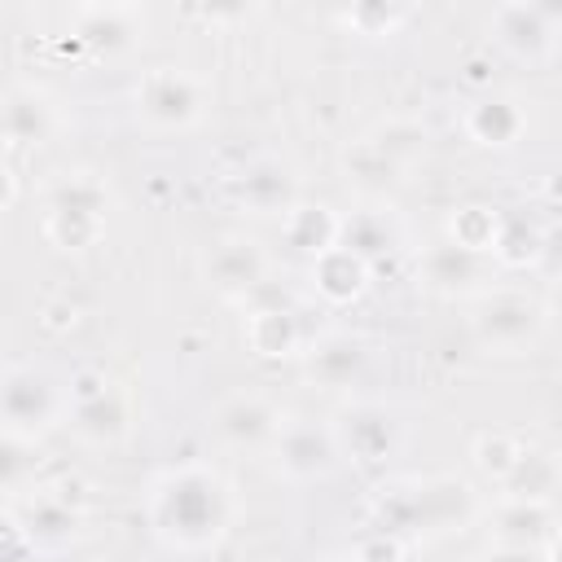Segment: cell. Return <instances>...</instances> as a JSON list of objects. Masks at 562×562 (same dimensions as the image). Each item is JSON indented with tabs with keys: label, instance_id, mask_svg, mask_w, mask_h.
Wrapping results in <instances>:
<instances>
[{
	"label": "cell",
	"instance_id": "obj_1",
	"mask_svg": "<svg viewBox=\"0 0 562 562\" xmlns=\"http://www.w3.org/2000/svg\"><path fill=\"white\" fill-rule=\"evenodd\" d=\"M154 527L180 549H206L228 527V487L206 465L167 470L154 483Z\"/></svg>",
	"mask_w": 562,
	"mask_h": 562
},
{
	"label": "cell",
	"instance_id": "obj_2",
	"mask_svg": "<svg viewBox=\"0 0 562 562\" xmlns=\"http://www.w3.org/2000/svg\"><path fill=\"white\" fill-rule=\"evenodd\" d=\"M101 220H105V184L97 176H66L53 189L48 202V237L61 250H83L101 237Z\"/></svg>",
	"mask_w": 562,
	"mask_h": 562
},
{
	"label": "cell",
	"instance_id": "obj_3",
	"mask_svg": "<svg viewBox=\"0 0 562 562\" xmlns=\"http://www.w3.org/2000/svg\"><path fill=\"white\" fill-rule=\"evenodd\" d=\"M0 408H4L9 435L35 439L44 426H53V417L61 413V400L48 373H40L35 364H9L4 386H0Z\"/></svg>",
	"mask_w": 562,
	"mask_h": 562
},
{
	"label": "cell",
	"instance_id": "obj_4",
	"mask_svg": "<svg viewBox=\"0 0 562 562\" xmlns=\"http://www.w3.org/2000/svg\"><path fill=\"white\" fill-rule=\"evenodd\" d=\"M544 325V307L527 294H492L474 312V334L492 351H518L527 347Z\"/></svg>",
	"mask_w": 562,
	"mask_h": 562
},
{
	"label": "cell",
	"instance_id": "obj_5",
	"mask_svg": "<svg viewBox=\"0 0 562 562\" xmlns=\"http://www.w3.org/2000/svg\"><path fill=\"white\" fill-rule=\"evenodd\" d=\"M136 105H140V119L154 127H184L202 114V83L176 66H158L145 75Z\"/></svg>",
	"mask_w": 562,
	"mask_h": 562
},
{
	"label": "cell",
	"instance_id": "obj_6",
	"mask_svg": "<svg viewBox=\"0 0 562 562\" xmlns=\"http://www.w3.org/2000/svg\"><path fill=\"white\" fill-rule=\"evenodd\" d=\"M334 461H338L334 430L312 426V422L281 426V435H277V465H281V474H290V479H321V474L334 470Z\"/></svg>",
	"mask_w": 562,
	"mask_h": 562
},
{
	"label": "cell",
	"instance_id": "obj_7",
	"mask_svg": "<svg viewBox=\"0 0 562 562\" xmlns=\"http://www.w3.org/2000/svg\"><path fill=\"white\" fill-rule=\"evenodd\" d=\"M338 448H347L356 461L373 465V461H386V452L395 448L400 430H395V417L382 408V404H356L342 413L338 422Z\"/></svg>",
	"mask_w": 562,
	"mask_h": 562
},
{
	"label": "cell",
	"instance_id": "obj_8",
	"mask_svg": "<svg viewBox=\"0 0 562 562\" xmlns=\"http://www.w3.org/2000/svg\"><path fill=\"white\" fill-rule=\"evenodd\" d=\"M268 259L250 237H228L206 255V277L224 294H255L263 285Z\"/></svg>",
	"mask_w": 562,
	"mask_h": 562
},
{
	"label": "cell",
	"instance_id": "obj_9",
	"mask_svg": "<svg viewBox=\"0 0 562 562\" xmlns=\"http://www.w3.org/2000/svg\"><path fill=\"white\" fill-rule=\"evenodd\" d=\"M483 272H487V255L470 250V246H461L452 237L422 255V277L439 294H465V290H474L483 281Z\"/></svg>",
	"mask_w": 562,
	"mask_h": 562
},
{
	"label": "cell",
	"instance_id": "obj_10",
	"mask_svg": "<svg viewBox=\"0 0 562 562\" xmlns=\"http://www.w3.org/2000/svg\"><path fill=\"white\" fill-rule=\"evenodd\" d=\"M215 435L233 448H255V443L281 435V417L259 395H233L215 408Z\"/></svg>",
	"mask_w": 562,
	"mask_h": 562
},
{
	"label": "cell",
	"instance_id": "obj_11",
	"mask_svg": "<svg viewBox=\"0 0 562 562\" xmlns=\"http://www.w3.org/2000/svg\"><path fill=\"white\" fill-rule=\"evenodd\" d=\"M18 531L31 544H66L79 536V509H70V501L53 496V492H35L13 509Z\"/></svg>",
	"mask_w": 562,
	"mask_h": 562
},
{
	"label": "cell",
	"instance_id": "obj_12",
	"mask_svg": "<svg viewBox=\"0 0 562 562\" xmlns=\"http://www.w3.org/2000/svg\"><path fill=\"white\" fill-rule=\"evenodd\" d=\"M496 40L518 57H544L553 48V18L544 4H501L492 13Z\"/></svg>",
	"mask_w": 562,
	"mask_h": 562
},
{
	"label": "cell",
	"instance_id": "obj_13",
	"mask_svg": "<svg viewBox=\"0 0 562 562\" xmlns=\"http://www.w3.org/2000/svg\"><path fill=\"white\" fill-rule=\"evenodd\" d=\"M474 509V492L461 479H426L417 483V531L461 527Z\"/></svg>",
	"mask_w": 562,
	"mask_h": 562
},
{
	"label": "cell",
	"instance_id": "obj_14",
	"mask_svg": "<svg viewBox=\"0 0 562 562\" xmlns=\"http://www.w3.org/2000/svg\"><path fill=\"white\" fill-rule=\"evenodd\" d=\"M75 35L92 53H123L140 31H136V9L127 4H83L75 13Z\"/></svg>",
	"mask_w": 562,
	"mask_h": 562
},
{
	"label": "cell",
	"instance_id": "obj_15",
	"mask_svg": "<svg viewBox=\"0 0 562 562\" xmlns=\"http://www.w3.org/2000/svg\"><path fill=\"white\" fill-rule=\"evenodd\" d=\"M492 531L496 544H522V549H544L553 540V514L544 501H514L505 496V505L492 514Z\"/></svg>",
	"mask_w": 562,
	"mask_h": 562
},
{
	"label": "cell",
	"instance_id": "obj_16",
	"mask_svg": "<svg viewBox=\"0 0 562 562\" xmlns=\"http://www.w3.org/2000/svg\"><path fill=\"white\" fill-rule=\"evenodd\" d=\"M237 198L255 215H290L294 211V180L281 162H255L237 180Z\"/></svg>",
	"mask_w": 562,
	"mask_h": 562
},
{
	"label": "cell",
	"instance_id": "obj_17",
	"mask_svg": "<svg viewBox=\"0 0 562 562\" xmlns=\"http://www.w3.org/2000/svg\"><path fill=\"white\" fill-rule=\"evenodd\" d=\"M360 369H364V342L351 334H329L307 351V373L321 386H351Z\"/></svg>",
	"mask_w": 562,
	"mask_h": 562
},
{
	"label": "cell",
	"instance_id": "obj_18",
	"mask_svg": "<svg viewBox=\"0 0 562 562\" xmlns=\"http://www.w3.org/2000/svg\"><path fill=\"white\" fill-rule=\"evenodd\" d=\"M70 422L88 443H110L127 430V404L114 386H101L97 395L70 400Z\"/></svg>",
	"mask_w": 562,
	"mask_h": 562
},
{
	"label": "cell",
	"instance_id": "obj_19",
	"mask_svg": "<svg viewBox=\"0 0 562 562\" xmlns=\"http://www.w3.org/2000/svg\"><path fill=\"white\" fill-rule=\"evenodd\" d=\"M53 105L31 92V88H13L4 97V140L9 145H44L53 136Z\"/></svg>",
	"mask_w": 562,
	"mask_h": 562
},
{
	"label": "cell",
	"instance_id": "obj_20",
	"mask_svg": "<svg viewBox=\"0 0 562 562\" xmlns=\"http://www.w3.org/2000/svg\"><path fill=\"white\" fill-rule=\"evenodd\" d=\"M364 277H369V263L360 255H351L347 246H334L325 250L321 259H312V285L329 299V303H347L364 290Z\"/></svg>",
	"mask_w": 562,
	"mask_h": 562
},
{
	"label": "cell",
	"instance_id": "obj_21",
	"mask_svg": "<svg viewBox=\"0 0 562 562\" xmlns=\"http://www.w3.org/2000/svg\"><path fill=\"white\" fill-rule=\"evenodd\" d=\"M338 233H342V220H334L329 206H294V211L285 215V241H290V250H299V255L321 259L325 250L338 246Z\"/></svg>",
	"mask_w": 562,
	"mask_h": 562
},
{
	"label": "cell",
	"instance_id": "obj_22",
	"mask_svg": "<svg viewBox=\"0 0 562 562\" xmlns=\"http://www.w3.org/2000/svg\"><path fill=\"white\" fill-rule=\"evenodd\" d=\"M400 241L395 224L382 215V211H356L351 220H342V233H338V246H347L351 255H360L364 263L391 255Z\"/></svg>",
	"mask_w": 562,
	"mask_h": 562
},
{
	"label": "cell",
	"instance_id": "obj_23",
	"mask_svg": "<svg viewBox=\"0 0 562 562\" xmlns=\"http://www.w3.org/2000/svg\"><path fill=\"white\" fill-rule=\"evenodd\" d=\"M558 479H562V465L549 452H527L522 448L518 465L505 474V492L514 501H549L553 487H558Z\"/></svg>",
	"mask_w": 562,
	"mask_h": 562
},
{
	"label": "cell",
	"instance_id": "obj_24",
	"mask_svg": "<svg viewBox=\"0 0 562 562\" xmlns=\"http://www.w3.org/2000/svg\"><path fill=\"white\" fill-rule=\"evenodd\" d=\"M465 127H470V136L483 140V145H514L518 132H522V114H518L514 101L487 97V101H479V105L470 110Z\"/></svg>",
	"mask_w": 562,
	"mask_h": 562
},
{
	"label": "cell",
	"instance_id": "obj_25",
	"mask_svg": "<svg viewBox=\"0 0 562 562\" xmlns=\"http://www.w3.org/2000/svg\"><path fill=\"white\" fill-rule=\"evenodd\" d=\"M250 347L259 356H290L294 342H299V325H294V312L290 307H259L250 316V329H246Z\"/></svg>",
	"mask_w": 562,
	"mask_h": 562
},
{
	"label": "cell",
	"instance_id": "obj_26",
	"mask_svg": "<svg viewBox=\"0 0 562 562\" xmlns=\"http://www.w3.org/2000/svg\"><path fill=\"white\" fill-rule=\"evenodd\" d=\"M540 250H544V237H540V228H536V224H527L522 215H509V220H501V224H496L492 255H496L501 263L522 268V263L540 259Z\"/></svg>",
	"mask_w": 562,
	"mask_h": 562
},
{
	"label": "cell",
	"instance_id": "obj_27",
	"mask_svg": "<svg viewBox=\"0 0 562 562\" xmlns=\"http://www.w3.org/2000/svg\"><path fill=\"white\" fill-rule=\"evenodd\" d=\"M347 167L364 189H386L395 180V171H400V158L382 140H364L356 154H347Z\"/></svg>",
	"mask_w": 562,
	"mask_h": 562
},
{
	"label": "cell",
	"instance_id": "obj_28",
	"mask_svg": "<svg viewBox=\"0 0 562 562\" xmlns=\"http://www.w3.org/2000/svg\"><path fill=\"white\" fill-rule=\"evenodd\" d=\"M496 224H501V220H496L492 211H483V206H465V211H457V220H452L448 237H452V241H461V246H470V250L492 255Z\"/></svg>",
	"mask_w": 562,
	"mask_h": 562
},
{
	"label": "cell",
	"instance_id": "obj_29",
	"mask_svg": "<svg viewBox=\"0 0 562 562\" xmlns=\"http://www.w3.org/2000/svg\"><path fill=\"white\" fill-rule=\"evenodd\" d=\"M35 461H40V457H35V439L4 430V443H0V474H4V487H9V492L22 487V474L35 470Z\"/></svg>",
	"mask_w": 562,
	"mask_h": 562
},
{
	"label": "cell",
	"instance_id": "obj_30",
	"mask_svg": "<svg viewBox=\"0 0 562 562\" xmlns=\"http://www.w3.org/2000/svg\"><path fill=\"white\" fill-rule=\"evenodd\" d=\"M474 457H479V465H483L492 479H501V483H505V474L518 465L522 448H518L509 435H483V439L474 443Z\"/></svg>",
	"mask_w": 562,
	"mask_h": 562
},
{
	"label": "cell",
	"instance_id": "obj_31",
	"mask_svg": "<svg viewBox=\"0 0 562 562\" xmlns=\"http://www.w3.org/2000/svg\"><path fill=\"white\" fill-rule=\"evenodd\" d=\"M356 562H404V540H400V536H382V531H373V536L356 549Z\"/></svg>",
	"mask_w": 562,
	"mask_h": 562
},
{
	"label": "cell",
	"instance_id": "obj_32",
	"mask_svg": "<svg viewBox=\"0 0 562 562\" xmlns=\"http://www.w3.org/2000/svg\"><path fill=\"white\" fill-rule=\"evenodd\" d=\"M479 562H549L544 549H522V544H492Z\"/></svg>",
	"mask_w": 562,
	"mask_h": 562
},
{
	"label": "cell",
	"instance_id": "obj_33",
	"mask_svg": "<svg viewBox=\"0 0 562 562\" xmlns=\"http://www.w3.org/2000/svg\"><path fill=\"white\" fill-rule=\"evenodd\" d=\"M378 18H382V22H386V31H391L395 22H404V18H408V9H373V4L351 9V22H360L364 31H369V22H378Z\"/></svg>",
	"mask_w": 562,
	"mask_h": 562
},
{
	"label": "cell",
	"instance_id": "obj_34",
	"mask_svg": "<svg viewBox=\"0 0 562 562\" xmlns=\"http://www.w3.org/2000/svg\"><path fill=\"white\" fill-rule=\"evenodd\" d=\"M544 316L553 321V329L562 334V281L553 285V294H549V307H544Z\"/></svg>",
	"mask_w": 562,
	"mask_h": 562
},
{
	"label": "cell",
	"instance_id": "obj_35",
	"mask_svg": "<svg viewBox=\"0 0 562 562\" xmlns=\"http://www.w3.org/2000/svg\"><path fill=\"white\" fill-rule=\"evenodd\" d=\"M544 505H549V514H553V527H562V479H558V487H553V496H549Z\"/></svg>",
	"mask_w": 562,
	"mask_h": 562
},
{
	"label": "cell",
	"instance_id": "obj_36",
	"mask_svg": "<svg viewBox=\"0 0 562 562\" xmlns=\"http://www.w3.org/2000/svg\"><path fill=\"white\" fill-rule=\"evenodd\" d=\"M544 558H549V562H562V527H558V531H553V540L544 544Z\"/></svg>",
	"mask_w": 562,
	"mask_h": 562
},
{
	"label": "cell",
	"instance_id": "obj_37",
	"mask_svg": "<svg viewBox=\"0 0 562 562\" xmlns=\"http://www.w3.org/2000/svg\"><path fill=\"white\" fill-rule=\"evenodd\" d=\"M342 562H356V558H342Z\"/></svg>",
	"mask_w": 562,
	"mask_h": 562
}]
</instances>
